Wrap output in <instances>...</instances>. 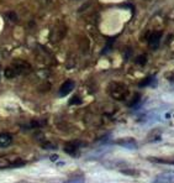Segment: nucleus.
Instances as JSON below:
<instances>
[{
    "instance_id": "nucleus-1",
    "label": "nucleus",
    "mask_w": 174,
    "mask_h": 183,
    "mask_svg": "<svg viewBox=\"0 0 174 183\" xmlns=\"http://www.w3.org/2000/svg\"><path fill=\"white\" fill-rule=\"evenodd\" d=\"M25 161L19 158L16 155H3L0 156V168H10V167H22L25 166Z\"/></svg>"
},
{
    "instance_id": "nucleus-2",
    "label": "nucleus",
    "mask_w": 174,
    "mask_h": 183,
    "mask_svg": "<svg viewBox=\"0 0 174 183\" xmlns=\"http://www.w3.org/2000/svg\"><path fill=\"white\" fill-rule=\"evenodd\" d=\"M127 87L122 83H117V82H114L109 85V94L116 100H124L127 97Z\"/></svg>"
},
{
    "instance_id": "nucleus-3",
    "label": "nucleus",
    "mask_w": 174,
    "mask_h": 183,
    "mask_svg": "<svg viewBox=\"0 0 174 183\" xmlns=\"http://www.w3.org/2000/svg\"><path fill=\"white\" fill-rule=\"evenodd\" d=\"M13 68L15 69L16 74H27L31 72V66H30V63H27L26 61H21V60H16L14 62V66Z\"/></svg>"
},
{
    "instance_id": "nucleus-4",
    "label": "nucleus",
    "mask_w": 174,
    "mask_h": 183,
    "mask_svg": "<svg viewBox=\"0 0 174 183\" xmlns=\"http://www.w3.org/2000/svg\"><path fill=\"white\" fill-rule=\"evenodd\" d=\"M153 183H174V171H165L153 179Z\"/></svg>"
},
{
    "instance_id": "nucleus-5",
    "label": "nucleus",
    "mask_w": 174,
    "mask_h": 183,
    "mask_svg": "<svg viewBox=\"0 0 174 183\" xmlns=\"http://www.w3.org/2000/svg\"><path fill=\"white\" fill-rule=\"evenodd\" d=\"M64 32H65V30H64L63 25H57L51 30L50 40L52 42H58V41L62 40V37L64 36Z\"/></svg>"
},
{
    "instance_id": "nucleus-6",
    "label": "nucleus",
    "mask_w": 174,
    "mask_h": 183,
    "mask_svg": "<svg viewBox=\"0 0 174 183\" xmlns=\"http://www.w3.org/2000/svg\"><path fill=\"white\" fill-rule=\"evenodd\" d=\"M162 37V32L161 31H156L151 33V36L148 38V43H149V48L151 50H157L159 46V41Z\"/></svg>"
},
{
    "instance_id": "nucleus-7",
    "label": "nucleus",
    "mask_w": 174,
    "mask_h": 183,
    "mask_svg": "<svg viewBox=\"0 0 174 183\" xmlns=\"http://www.w3.org/2000/svg\"><path fill=\"white\" fill-rule=\"evenodd\" d=\"M116 144L120 145V146H122V147H126V149H130V150L137 149V142H136V140L132 139V137H126V139L116 140Z\"/></svg>"
},
{
    "instance_id": "nucleus-8",
    "label": "nucleus",
    "mask_w": 174,
    "mask_h": 183,
    "mask_svg": "<svg viewBox=\"0 0 174 183\" xmlns=\"http://www.w3.org/2000/svg\"><path fill=\"white\" fill-rule=\"evenodd\" d=\"M74 89V82L73 80H65L64 83L61 85V88H59V95L61 97H65L67 94H69L72 90Z\"/></svg>"
},
{
    "instance_id": "nucleus-9",
    "label": "nucleus",
    "mask_w": 174,
    "mask_h": 183,
    "mask_svg": "<svg viewBox=\"0 0 174 183\" xmlns=\"http://www.w3.org/2000/svg\"><path fill=\"white\" fill-rule=\"evenodd\" d=\"M78 149H79V144L77 141H72V142H67L64 146V152H67L70 156H75L78 153Z\"/></svg>"
},
{
    "instance_id": "nucleus-10",
    "label": "nucleus",
    "mask_w": 174,
    "mask_h": 183,
    "mask_svg": "<svg viewBox=\"0 0 174 183\" xmlns=\"http://www.w3.org/2000/svg\"><path fill=\"white\" fill-rule=\"evenodd\" d=\"M13 142V136H11L10 134H0V147H9Z\"/></svg>"
},
{
    "instance_id": "nucleus-11",
    "label": "nucleus",
    "mask_w": 174,
    "mask_h": 183,
    "mask_svg": "<svg viewBox=\"0 0 174 183\" xmlns=\"http://www.w3.org/2000/svg\"><path fill=\"white\" fill-rule=\"evenodd\" d=\"M141 88L143 87H148V85H151V87H156L157 85V79H156V77L151 75V77H147V78H145L143 80L140 82V84H138Z\"/></svg>"
},
{
    "instance_id": "nucleus-12",
    "label": "nucleus",
    "mask_w": 174,
    "mask_h": 183,
    "mask_svg": "<svg viewBox=\"0 0 174 183\" xmlns=\"http://www.w3.org/2000/svg\"><path fill=\"white\" fill-rule=\"evenodd\" d=\"M161 130L159 129H154L152 130L151 132L148 134L147 136V141H149V142H154V141H159L161 140Z\"/></svg>"
},
{
    "instance_id": "nucleus-13",
    "label": "nucleus",
    "mask_w": 174,
    "mask_h": 183,
    "mask_svg": "<svg viewBox=\"0 0 174 183\" xmlns=\"http://www.w3.org/2000/svg\"><path fill=\"white\" fill-rule=\"evenodd\" d=\"M148 161L156 163H164V164H174V158H163V157H148Z\"/></svg>"
},
{
    "instance_id": "nucleus-14",
    "label": "nucleus",
    "mask_w": 174,
    "mask_h": 183,
    "mask_svg": "<svg viewBox=\"0 0 174 183\" xmlns=\"http://www.w3.org/2000/svg\"><path fill=\"white\" fill-rule=\"evenodd\" d=\"M4 75L8 79H11V78H15L17 74H16L15 69L13 67H8V68H5V70H4Z\"/></svg>"
},
{
    "instance_id": "nucleus-15",
    "label": "nucleus",
    "mask_w": 174,
    "mask_h": 183,
    "mask_svg": "<svg viewBox=\"0 0 174 183\" xmlns=\"http://www.w3.org/2000/svg\"><path fill=\"white\" fill-rule=\"evenodd\" d=\"M122 173L127 174V176H131V177H137L140 174V172H138V171H136V169H124Z\"/></svg>"
},
{
    "instance_id": "nucleus-16",
    "label": "nucleus",
    "mask_w": 174,
    "mask_h": 183,
    "mask_svg": "<svg viewBox=\"0 0 174 183\" xmlns=\"http://www.w3.org/2000/svg\"><path fill=\"white\" fill-rule=\"evenodd\" d=\"M136 62L140 64V66H145L146 62H147V57L145 55H140V56H137L136 58Z\"/></svg>"
},
{
    "instance_id": "nucleus-17",
    "label": "nucleus",
    "mask_w": 174,
    "mask_h": 183,
    "mask_svg": "<svg viewBox=\"0 0 174 183\" xmlns=\"http://www.w3.org/2000/svg\"><path fill=\"white\" fill-rule=\"evenodd\" d=\"M69 104L70 105H79V104H82V99L78 97V95H74L73 98L69 100Z\"/></svg>"
},
{
    "instance_id": "nucleus-18",
    "label": "nucleus",
    "mask_w": 174,
    "mask_h": 183,
    "mask_svg": "<svg viewBox=\"0 0 174 183\" xmlns=\"http://www.w3.org/2000/svg\"><path fill=\"white\" fill-rule=\"evenodd\" d=\"M6 16H8L9 21H11V22H16L17 21V16H16V14L14 13V11H10V13H8Z\"/></svg>"
},
{
    "instance_id": "nucleus-19",
    "label": "nucleus",
    "mask_w": 174,
    "mask_h": 183,
    "mask_svg": "<svg viewBox=\"0 0 174 183\" xmlns=\"http://www.w3.org/2000/svg\"><path fill=\"white\" fill-rule=\"evenodd\" d=\"M42 147H43V149H46V150H56V149H57V146H56L55 144H51V142L43 144V145H42Z\"/></svg>"
},
{
    "instance_id": "nucleus-20",
    "label": "nucleus",
    "mask_w": 174,
    "mask_h": 183,
    "mask_svg": "<svg viewBox=\"0 0 174 183\" xmlns=\"http://www.w3.org/2000/svg\"><path fill=\"white\" fill-rule=\"evenodd\" d=\"M140 102V94H136L135 98L131 100V103H129V107H135V105Z\"/></svg>"
},
{
    "instance_id": "nucleus-21",
    "label": "nucleus",
    "mask_w": 174,
    "mask_h": 183,
    "mask_svg": "<svg viewBox=\"0 0 174 183\" xmlns=\"http://www.w3.org/2000/svg\"><path fill=\"white\" fill-rule=\"evenodd\" d=\"M67 183H84V178L83 177H75V178L69 179Z\"/></svg>"
},
{
    "instance_id": "nucleus-22",
    "label": "nucleus",
    "mask_w": 174,
    "mask_h": 183,
    "mask_svg": "<svg viewBox=\"0 0 174 183\" xmlns=\"http://www.w3.org/2000/svg\"><path fill=\"white\" fill-rule=\"evenodd\" d=\"M57 158H58V157H57V155H53V156L51 157V160H52V161H56Z\"/></svg>"
}]
</instances>
